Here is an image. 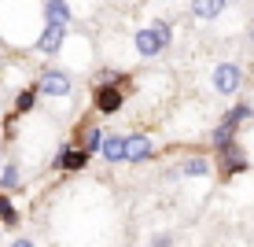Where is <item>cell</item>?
<instances>
[{
    "instance_id": "cell-2",
    "label": "cell",
    "mask_w": 254,
    "mask_h": 247,
    "mask_svg": "<svg viewBox=\"0 0 254 247\" xmlns=\"http://www.w3.org/2000/svg\"><path fill=\"white\" fill-rule=\"evenodd\" d=\"M37 89L45 92V96H66L70 89H74V82H70L63 70H45L41 82H37Z\"/></svg>"
},
{
    "instance_id": "cell-5",
    "label": "cell",
    "mask_w": 254,
    "mask_h": 247,
    "mask_svg": "<svg viewBox=\"0 0 254 247\" xmlns=\"http://www.w3.org/2000/svg\"><path fill=\"white\" fill-rule=\"evenodd\" d=\"M63 37H66L63 26H45V30H41V37H37V52H59Z\"/></svg>"
},
{
    "instance_id": "cell-4",
    "label": "cell",
    "mask_w": 254,
    "mask_h": 247,
    "mask_svg": "<svg viewBox=\"0 0 254 247\" xmlns=\"http://www.w3.org/2000/svg\"><path fill=\"white\" fill-rule=\"evenodd\" d=\"M133 45H136V52L144 59H151V56H159V52H162V41H159V33H155V30H140L133 37Z\"/></svg>"
},
{
    "instance_id": "cell-19",
    "label": "cell",
    "mask_w": 254,
    "mask_h": 247,
    "mask_svg": "<svg viewBox=\"0 0 254 247\" xmlns=\"http://www.w3.org/2000/svg\"><path fill=\"white\" fill-rule=\"evenodd\" d=\"M173 240H170V236H155V240H151V247H170Z\"/></svg>"
},
{
    "instance_id": "cell-3",
    "label": "cell",
    "mask_w": 254,
    "mask_h": 247,
    "mask_svg": "<svg viewBox=\"0 0 254 247\" xmlns=\"http://www.w3.org/2000/svg\"><path fill=\"white\" fill-rule=\"evenodd\" d=\"M118 107H122V89L100 85V89H96V111H100V114H115Z\"/></svg>"
},
{
    "instance_id": "cell-22",
    "label": "cell",
    "mask_w": 254,
    "mask_h": 247,
    "mask_svg": "<svg viewBox=\"0 0 254 247\" xmlns=\"http://www.w3.org/2000/svg\"><path fill=\"white\" fill-rule=\"evenodd\" d=\"M0 177H4V170H0Z\"/></svg>"
},
{
    "instance_id": "cell-20",
    "label": "cell",
    "mask_w": 254,
    "mask_h": 247,
    "mask_svg": "<svg viewBox=\"0 0 254 247\" xmlns=\"http://www.w3.org/2000/svg\"><path fill=\"white\" fill-rule=\"evenodd\" d=\"M11 247H33V244H30V240H15Z\"/></svg>"
},
{
    "instance_id": "cell-15",
    "label": "cell",
    "mask_w": 254,
    "mask_h": 247,
    "mask_svg": "<svg viewBox=\"0 0 254 247\" xmlns=\"http://www.w3.org/2000/svg\"><path fill=\"white\" fill-rule=\"evenodd\" d=\"M19 181H22V177H19V166H15V163L4 166V177H0V184H4V188H19Z\"/></svg>"
},
{
    "instance_id": "cell-21",
    "label": "cell",
    "mask_w": 254,
    "mask_h": 247,
    "mask_svg": "<svg viewBox=\"0 0 254 247\" xmlns=\"http://www.w3.org/2000/svg\"><path fill=\"white\" fill-rule=\"evenodd\" d=\"M251 41H254V30H251Z\"/></svg>"
},
{
    "instance_id": "cell-10",
    "label": "cell",
    "mask_w": 254,
    "mask_h": 247,
    "mask_svg": "<svg viewBox=\"0 0 254 247\" xmlns=\"http://www.w3.org/2000/svg\"><path fill=\"white\" fill-rule=\"evenodd\" d=\"M221 11H225L221 0H195V4H191V15H195V19H214V15H221Z\"/></svg>"
},
{
    "instance_id": "cell-18",
    "label": "cell",
    "mask_w": 254,
    "mask_h": 247,
    "mask_svg": "<svg viewBox=\"0 0 254 247\" xmlns=\"http://www.w3.org/2000/svg\"><path fill=\"white\" fill-rule=\"evenodd\" d=\"M151 30H155V33H159V41H162V48H166V45H170V37H173V33H170V26H166V22H155V26H151Z\"/></svg>"
},
{
    "instance_id": "cell-13",
    "label": "cell",
    "mask_w": 254,
    "mask_h": 247,
    "mask_svg": "<svg viewBox=\"0 0 254 247\" xmlns=\"http://www.w3.org/2000/svg\"><path fill=\"white\" fill-rule=\"evenodd\" d=\"M103 140H107V133H103V129H89V133H85V144H81V152H85V155H92V152H103Z\"/></svg>"
},
{
    "instance_id": "cell-11",
    "label": "cell",
    "mask_w": 254,
    "mask_h": 247,
    "mask_svg": "<svg viewBox=\"0 0 254 247\" xmlns=\"http://www.w3.org/2000/svg\"><path fill=\"white\" fill-rule=\"evenodd\" d=\"M181 173H185V177H206V173H210V163H206L203 155H195V159H188V163L181 166Z\"/></svg>"
},
{
    "instance_id": "cell-17",
    "label": "cell",
    "mask_w": 254,
    "mask_h": 247,
    "mask_svg": "<svg viewBox=\"0 0 254 247\" xmlns=\"http://www.w3.org/2000/svg\"><path fill=\"white\" fill-rule=\"evenodd\" d=\"M33 100H37V89L19 92V107H15V111H30V107H33Z\"/></svg>"
},
{
    "instance_id": "cell-9",
    "label": "cell",
    "mask_w": 254,
    "mask_h": 247,
    "mask_svg": "<svg viewBox=\"0 0 254 247\" xmlns=\"http://www.w3.org/2000/svg\"><path fill=\"white\" fill-rule=\"evenodd\" d=\"M147 155H151V140H147V137H129V148H126L129 163H144Z\"/></svg>"
},
{
    "instance_id": "cell-12",
    "label": "cell",
    "mask_w": 254,
    "mask_h": 247,
    "mask_svg": "<svg viewBox=\"0 0 254 247\" xmlns=\"http://www.w3.org/2000/svg\"><path fill=\"white\" fill-rule=\"evenodd\" d=\"M251 118H254V111L247 107V103H236V107L225 114V126H232V129H236L240 122H251Z\"/></svg>"
},
{
    "instance_id": "cell-8",
    "label": "cell",
    "mask_w": 254,
    "mask_h": 247,
    "mask_svg": "<svg viewBox=\"0 0 254 247\" xmlns=\"http://www.w3.org/2000/svg\"><path fill=\"white\" fill-rule=\"evenodd\" d=\"M41 11H45L48 26H66V22H70V7H66V4H59V0H48Z\"/></svg>"
},
{
    "instance_id": "cell-16",
    "label": "cell",
    "mask_w": 254,
    "mask_h": 247,
    "mask_svg": "<svg viewBox=\"0 0 254 247\" xmlns=\"http://www.w3.org/2000/svg\"><path fill=\"white\" fill-rule=\"evenodd\" d=\"M0 222L15 225V207H11V199H7V196H0Z\"/></svg>"
},
{
    "instance_id": "cell-6",
    "label": "cell",
    "mask_w": 254,
    "mask_h": 247,
    "mask_svg": "<svg viewBox=\"0 0 254 247\" xmlns=\"http://www.w3.org/2000/svg\"><path fill=\"white\" fill-rule=\"evenodd\" d=\"M126 148H129V137L107 133V140H103V159H107V163H122V159H126Z\"/></svg>"
},
{
    "instance_id": "cell-1",
    "label": "cell",
    "mask_w": 254,
    "mask_h": 247,
    "mask_svg": "<svg viewBox=\"0 0 254 247\" xmlns=\"http://www.w3.org/2000/svg\"><path fill=\"white\" fill-rule=\"evenodd\" d=\"M240 85H243V74H240V67H236V63H221V67L214 70V89L217 92L229 96V92L240 89Z\"/></svg>"
},
{
    "instance_id": "cell-7",
    "label": "cell",
    "mask_w": 254,
    "mask_h": 247,
    "mask_svg": "<svg viewBox=\"0 0 254 247\" xmlns=\"http://www.w3.org/2000/svg\"><path fill=\"white\" fill-rule=\"evenodd\" d=\"M89 163V155L81 152V148H63L56 159V170H81V166Z\"/></svg>"
},
{
    "instance_id": "cell-14",
    "label": "cell",
    "mask_w": 254,
    "mask_h": 247,
    "mask_svg": "<svg viewBox=\"0 0 254 247\" xmlns=\"http://www.w3.org/2000/svg\"><path fill=\"white\" fill-rule=\"evenodd\" d=\"M221 159H225V166H229L232 173H240L243 166H247V163H243V152H240L236 144H232V148H225V152H221Z\"/></svg>"
}]
</instances>
